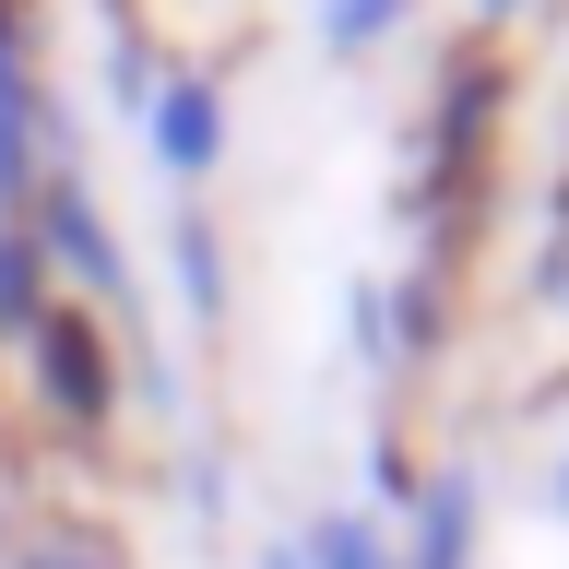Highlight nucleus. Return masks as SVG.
<instances>
[{
	"instance_id": "f257e3e1",
	"label": "nucleus",
	"mask_w": 569,
	"mask_h": 569,
	"mask_svg": "<svg viewBox=\"0 0 569 569\" xmlns=\"http://www.w3.org/2000/svg\"><path fill=\"white\" fill-rule=\"evenodd\" d=\"M24 368H36V391L60 416H107V320L96 309H48L24 332Z\"/></svg>"
},
{
	"instance_id": "f03ea898",
	"label": "nucleus",
	"mask_w": 569,
	"mask_h": 569,
	"mask_svg": "<svg viewBox=\"0 0 569 569\" xmlns=\"http://www.w3.org/2000/svg\"><path fill=\"white\" fill-rule=\"evenodd\" d=\"M24 238L48 249V261H71V273L96 284V297H119V238H107L96 213H83V190H71V178H48V190L24 202Z\"/></svg>"
},
{
	"instance_id": "7ed1b4c3",
	"label": "nucleus",
	"mask_w": 569,
	"mask_h": 569,
	"mask_svg": "<svg viewBox=\"0 0 569 569\" xmlns=\"http://www.w3.org/2000/svg\"><path fill=\"white\" fill-rule=\"evenodd\" d=\"M154 154H167V178H202L226 154V96L213 83H154Z\"/></svg>"
},
{
	"instance_id": "20e7f679",
	"label": "nucleus",
	"mask_w": 569,
	"mask_h": 569,
	"mask_svg": "<svg viewBox=\"0 0 569 569\" xmlns=\"http://www.w3.org/2000/svg\"><path fill=\"white\" fill-rule=\"evenodd\" d=\"M48 190V142H36V83L0 71V226H24V202Z\"/></svg>"
},
{
	"instance_id": "39448f33",
	"label": "nucleus",
	"mask_w": 569,
	"mask_h": 569,
	"mask_svg": "<svg viewBox=\"0 0 569 569\" xmlns=\"http://www.w3.org/2000/svg\"><path fill=\"white\" fill-rule=\"evenodd\" d=\"M403 510H416V558L403 569H462V546H475V475H439V487H416Z\"/></svg>"
},
{
	"instance_id": "423d86ee",
	"label": "nucleus",
	"mask_w": 569,
	"mask_h": 569,
	"mask_svg": "<svg viewBox=\"0 0 569 569\" xmlns=\"http://www.w3.org/2000/svg\"><path fill=\"white\" fill-rule=\"evenodd\" d=\"M48 309H60V297H48V249H36L24 226H0V332L24 345V332H36Z\"/></svg>"
},
{
	"instance_id": "0eeeda50",
	"label": "nucleus",
	"mask_w": 569,
	"mask_h": 569,
	"mask_svg": "<svg viewBox=\"0 0 569 569\" xmlns=\"http://www.w3.org/2000/svg\"><path fill=\"white\" fill-rule=\"evenodd\" d=\"M297 569H403V558H391V546L356 522V510H320V522L297 533Z\"/></svg>"
},
{
	"instance_id": "6e6552de",
	"label": "nucleus",
	"mask_w": 569,
	"mask_h": 569,
	"mask_svg": "<svg viewBox=\"0 0 569 569\" xmlns=\"http://www.w3.org/2000/svg\"><path fill=\"white\" fill-rule=\"evenodd\" d=\"M391 12H403V0H332V48H368Z\"/></svg>"
},
{
	"instance_id": "1a4fd4ad",
	"label": "nucleus",
	"mask_w": 569,
	"mask_h": 569,
	"mask_svg": "<svg viewBox=\"0 0 569 569\" xmlns=\"http://www.w3.org/2000/svg\"><path fill=\"white\" fill-rule=\"evenodd\" d=\"M0 71H24V12L0 0Z\"/></svg>"
},
{
	"instance_id": "9d476101",
	"label": "nucleus",
	"mask_w": 569,
	"mask_h": 569,
	"mask_svg": "<svg viewBox=\"0 0 569 569\" xmlns=\"http://www.w3.org/2000/svg\"><path fill=\"white\" fill-rule=\"evenodd\" d=\"M24 569H96V558H71V546H36V558Z\"/></svg>"
},
{
	"instance_id": "9b49d317",
	"label": "nucleus",
	"mask_w": 569,
	"mask_h": 569,
	"mask_svg": "<svg viewBox=\"0 0 569 569\" xmlns=\"http://www.w3.org/2000/svg\"><path fill=\"white\" fill-rule=\"evenodd\" d=\"M546 498H558V510H569V462H558V487H546Z\"/></svg>"
},
{
	"instance_id": "f8f14e48",
	"label": "nucleus",
	"mask_w": 569,
	"mask_h": 569,
	"mask_svg": "<svg viewBox=\"0 0 569 569\" xmlns=\"http://www.w3.org/2000/svg\"><path fill=\"white\" fill-rule=\"evenodd\" d=\"M273 569H297V546H273Z\"/></svg>"
},
{
	"instance_id": "ddd939ff",
	"label": "nucleus",
	"mask_w": 569,
	"mask_h": 569,
	"mask_svg": "<svg viewBox=\"0 0 569 569\" xmlns=\"http://www.w3.org/2000/svg\"><path fill=\"white\" fill-rule=\"evenodd\" d=\"M487 12H522V0H487Z\"/></svg>"
}]
</instances>
